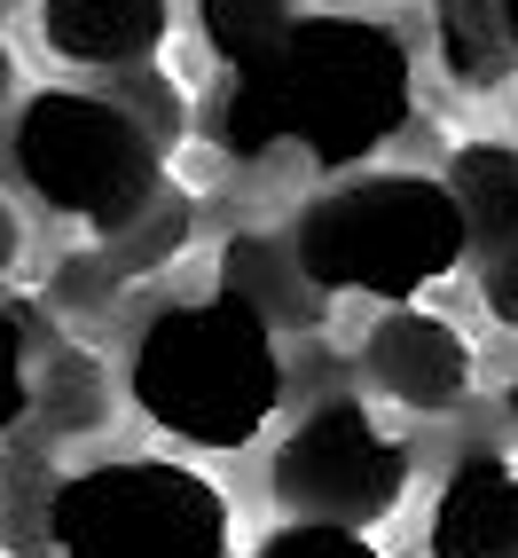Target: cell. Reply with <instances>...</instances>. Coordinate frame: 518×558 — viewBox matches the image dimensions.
Masks as SVG:
<instances>
[{
  "label": "cell",
  "mask_w": 518,
  "mask_h": 558,
  "mask_svg": "<svg viewBox=\"0 0 518 558\" xmlns=\"http://www.w3.org/2000/svg\"><path fill=\"white\" fill-rule=\"evenodd\" d=\"M361 369L385 401H400L409 417H448L471 401L479 362L464 347V330L432 307H393L361 330Z\"/></svg>",
  "instance_id": "cell-7"
},
{
  "label": "cell",
  "mask_w": 518,
  "mask_h": 558,
  "mask_svg": "<svg viewBox=\"0 0 518 558\" xmlns=\"http://www.w3.org/2000/svg\"><path fill=\"white\" fill-rule=\"evenodd\" d=\"M126 393L165 440L236 457L283 409V339L244 291H205L173 300L134 330Z\"/></svg>",
  "instance_id": "cell-2"
},
{
  "label": "cell",
  "mask_w": 518,
  "mask_h": 558,
  "mask_svg": "<svg viewBox=\"0 0 518 558\" xmlns=\"http://www.w3.org/2000/svg\"><path fill=\"white\" fill-rule=\"evenodd\" d=\"M291 16L299 0H197V40L220 71H244L291 32Z\"/></svg>",
  "instance_id": "cell-12"
},
{
  "label": "cell",
  "mask_w": 518,
  "mask_h": 558,
  "mask_svg": "<svg viewBox=\"0 0 518 558\" xmlns=\"http://www.w3.org/2000/svg\"><path fill=\"white\" fill-rule=\"evenodd\" d=\"M40 393H48V369L32 354V323H24V307L0 300V433H16L40 409Z\"/></svg>",
  "instance_id": "cell-13"
},
{
  "label": "cell",
  "mask_w": 518,
  "mask_h": 558,
  "mask_svg": "<svg viewBox=\"0 0 518 558\" xmlns=\"http://www.w3.org/2000/svg\"><path fill=\"white\" fill-rule=\"evenodd\" d=\"M189 229H197V213H189V197H158L150 213L134 220V229L119 236V244H102V259L119 276H150L158 259H173L181 244H189Z\"/></svg>",
  "instance_id": "cell-14"
},
{
  "label": "cell",
  "mask_w": 518,
  "mask_h": 558,
  "mask_svg": "<svg viewBox=\"0 0 518 558\" xmlns=\"http://www.w3.org/2000/svg\"><path fill=\"white\" fill-rule=\"evenodd\" d=\"M432 40H440V63H448V80L471 87V95H495L510 71H518L503 0H440V9H432Z\"/></svg>",
  "instance_id": "cell-10"
},
{
  "label": "cell",
  "mask_w": 518,
  "mask_h": 558,
  "mask_svg": "<svg viewBox=\"0 0 518 558\" xmlns=\"http://www.w3.org/2000/svg\"><path fill=\"white\" fill-rule=\"evenodd\" d=\"M9 110H16V48L0 40V119H9Z\"/></svg>",
  "instance_id": "cell-18"
},
{
  "label": "cell",
  "mask_w": 518,
  "mask_h": 558,
  "mask_svg": "<svg viewBox=\"0 0 518 558\" xmlns=\"http://www.w3.org/2000/svg\"><path fill=\"white\" fill-rule=\"evenodd\" d=\"M432 558H518V457L510 449H471L432 496Z\"/></svg>",
  "instance_id": "cell-8"
},
{
  "label": "cell",
  "mask_w": 518,
  "mask_h": 558,
  "mask_svg": "<svg viewBox=\"0 0 518 558\" xmlns=\"http://www.w3.org/2000/svg\"><path fill=\"white\" fill-rule=\"evenodd\" d=\"M291 259L322 291H361L385 307H417V291L448 283L471 252V220L448 173H354L291 220Z\"/></svg>",
  "instance_id": "cell-3"
},
{
  "label": "cell",
  "mask_w": 518,
  "mask_h": 558,
  "mask_svg": "<svg viewBox=\"0 0 518 558\" xmlns=\"http://www.w3.org/2000/svg\"><path fill=\"white\" fill-rule=\"evenodd\" d=\"M409 110L417 56L393 24L354 9H299L268 56L229 71L212 134L244 166L299 150L314 173H354L409 126Z\"/></svg>",
  "instance_id": "cell-1"
},
{
  "label": "cell",
  "mask_w": 518,
  "mask_h": 558,
  "mask_svg": "<svg viewBox=\"0 0 518 558\" xmlns=\"http://www.w3.org/2000/svg\"><path fill=\"white\" fill-rule=\"evenodd\" d=\"M9 158H16V181L32 190V205H48L55 220H79L102 244H119L134 220L165 197L158 134L141 126L119 95H95V87L24 95Z\"/></svg>",
  "instance_id": "cell-4"
},
{
  "label": "cell",
  "mask_w": 518,
  "mask_h": 558,
  "mask_svg": "<svg viewBox=\"0 0 518 558\" xmlns=\"http://www.w3.org/2000/svg\"><path fill=\"white\" fill-rule=\"evenodd\" d=\"M479 307H488L503 330H518V236L479 252Z\"/></svg>",
  "instance_id": "cell-16"
},
{
  "label": "cell",
  "mask_w": 518,
  "mask_h": 558,
  "mask_svg": "<svg viewBox=\"0 0 518 558\" xmlns=\"http://www.w3.org/2000/svg\"><path fill=\"white\" fill-rule=\"evenodd\" d=\"M503 16H510V48H518V0H503Z\"/></svg>",
  "instance_id": "cell-19"
},
{
  "label": "cell",
  "mask_w": 518,
  "mask_h": 558,
  "mask_svg": "<svg viewBox=\"0 0 518 558\" xmlns=\"http://www.w3.org/2000/svg\"><path fill=\"white\" fill-rule=\"evenodd\" d=\"M244 558H385V550L369 543L361 527H330V519H283V527H268Z\"/></svg>",
  "instance_id": "cell-15"
},
{
  "label": "cell",
  "mask_w": 518,
  "mask_h": 558,
  "mask_svg": "<svg viewBox=\"0 0 518 558\" xmlns=\"http://www.w3.org/2000/svg\"><path fill=\"white\" fill-rule=\"evenodd\" d=\"M448 190L471 220V244L495 252L518 236V150L510 142H464V150L448 158Z\"/></svg>",
  "instance_id": "cell-11"
},
{
  "label": "cell",
  "mask_w": 518,
  "mask_h": 558,
  "mask_svg": "<svg viewBox=\"0 0 518 558\" xmlns=\"http://www.w3.org/2000/svg\"><path fill=\"white\" fill-rule=\"evenodd\" d=\"M55 558H236V511L220 480L173 457H102L48 496Z\"/></svg>",
  "instance_id": "cell-5"
},
{
  "label": "cell",
  "mask_w": 518,
  "mask_h": 558,
  "mask_svg": "<svg viewBox=\"0 0 518 558\" xmlns=\"http://www.w3.org/2000/svg\"><path fill=\"white\" fill-rule=\"evenodd\" d=\"M16 252H24V220H16V205L0 197V276L16 268Z\"/></svg>",
  "instance_id": "cell-17"
},
{
  "label": "cell",
  "mask_w": 518,
  "mask_h": 558,
  "mask_svg": "<svg viewBox=\"0 0 518 558\" xmlns=\"http://www.w3.org/2000/svg\"><path fill=\"white\" fill-rule=\"evenodd\" d=\"M510 417H518V378H510Z\"/></svg>",
  "instance_id": "cell-20"
},
{
  "label": "cell",
  "mask_w": 518,
  "mask_h": 558,
  "mask_svg": "<svg viewBox=\"0 0 518 558\" xmlns=\"http://www.w3.org/2000/svg\"><path fill=\"white\" fill-rule=\"evenodd\" d=\"M409 480H417V449L385 433L378 409L354 393H322L268 457V488L283 519H330V527H361V535L400 511Z\"/></svg>",
  "instance_id": "cell-6"
},
{
  "label": "cell",
  "mask_w": 518,
  "mask_h": 558,
  "mask_svg": "<svg viewBox=\"0 0 518 558\" xmlns=\"http://www.w3.org/2000/svg\"><path fill=\"white\" fill-rule=\"evenodd\" d=\"M40 40L71 71H141L173 40V0H40Z\"/></svg>",
  "instance_id": "cell-9"
}]
</instances>
